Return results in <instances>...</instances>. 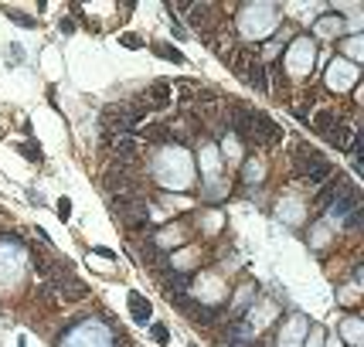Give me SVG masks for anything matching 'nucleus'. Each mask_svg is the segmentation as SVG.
Returning <instances> with one entry per match:
<instances>
[{
    "mask_svg": "<svg viewBox=\"0 0 364 347\" xmlns=\"http://www.w3.org/2000/svg\"><path fill=\"white\" fill-rule=\"evenodd\" d=\"M157 177L160 184H167V188H188L191 184V157L181 150V146H171V150H164L157 157Z\"/></svg>",
    "mask_w": 364,
    "mask_h": 347,
    "instance_id": "obj_1",
    "label": "nucleus"
},
{
    "mask_svg": "<svg viewBox=\"0 0 364 347\" xmlns=\"http://www.w3.org/2000/svg\"><path fill=\"white\" fill-rule=\"evenodd\" d=\"M276 17H279V11L272 4L245 7L242 11V31H245V38H266V34L276 31Z\"/></svg>",
    "mask_w": 364,
    "mask_h": 347,
    "instance_id": "obj_2",
    "label": "nucleus"
},
{
    "mask_svg": "<svg viewBox=\"0 0 364 347\" xmlns=\"http://www.w3.org/2000/svg\"><path fill=\"white\" fill-rule=\"evenodd\" d=\"M109 205H112L116 215H123L127 221H143L146 215H150V201H146V194H140V191L119 194V198H112Z\"/></svg>",
    "mask_w": 364,
    "mask_h": 347,
    "instance_id": "obj_3",
    "label": "nucleus"
},
{
    "mask_svg": "<svg viewBox=\"0 0 364 347\" xmlns=\"http://www.w3.org/2000/svg\"><path fill=\"white\" fill-rule=\"evenodd\" d=\"M62 347H109V331L102 324H82L79 331L68 333Z\"/></svg>",
    "mask_w": 364,
    "mask_h": 347,
    "instance_id": "obj_4",
    "label": "nucleus"
},
{
    "mask_svg": "<svg viewBox=\"0 0 364 347\" xmlns=\"http://www.w3.org/2000/svg\"><path fill=\"white\" fill-rule=\"evenodd\" d=\"M24 272V252L17 249V245H7V242H0V283L11 286L17 283V276Z\"/></svg>",
    "mask_w": 364,
    "mask_h": 347,
    "instance_id": "obj_5",
    "label": "nucleus"
},
{
    "mask_svg": "<svg viewBox=\"0 0 364 347\" xmlns=\"http://www.w3.org/2000/svg\"><path fill=\"white\" fill-rule=\"evenodd\" d=\"M286 58H289V72H293V75H306V72L314 68V45H310L306 38H296Z\"/></svg>",
    "mask_w": 364,
    "mask_h": 347,
    "instance_id": "obj_6",
    "label": "nucleus"
},
{
    "mask_svg": "<svg viewBox=\"0 0 364 347\" xmlns=\"http://www.w3.org/2000/svg\"><path fill=\"white\" fill-rule=\"evenodd\" d=\"M354 79H358V65H354V62L337 58V62H331V68H327V85H331V89H337V92L350 89V85H354Z\"/></svg>",
    "mask_w": 364,
    "mask_h": 347,
    "instance_id": "obj_7",
    "label": "nucleus"
},
{
    "mask_svg": "<svg viewBox=\"0 0 364 347\" xmlns=\"http://www.w3.org/2000/svg\"><path fill=\"white\" fill-rule=\"evenodd\" d=\"M310 331V324H306V316H293L289 324L283 327V337H279V347H300L303 337Z\"/></svg>",
    "mask_w": 364,
    "mask_h": 347,
    "instance_id": "obj_8",
    "label": "nucleus"
},
{
    "mask_svg": "<svg viewBox=\"0 0 364 347\" xmlns=\"http://www.w3.org/2000/svg\"><path fill=\"white\" fill-rule=\"evenodd\" d=\"M337 123H341L337 110H320L317 116H314V129H317V133H323V137H327V133H331Z\"/></svg>",
    "mask_w": 364,
    "mask_h": 347,
    "instance_id": "obj_9",
    "label": "nucleus"
},
{
    "mask_svg": "<svg viewBox=\"0 0 364 347\" xmlns=\"http://www.w3.org/2000/svg\"><path fill=\"white\" fill-rule=\"evenodd\" d=\"M344 31V21L337 14H327V17H320L317 21V34H323V38H331V34H341Z\"/></svg>",
    "mask_w": 364,
    "mask_h": 347,
    "instance_id": "obj_10",
    "label": "nucleus"
},
{
    "mask_svg": "<svg viewBox=\"0 0 364 347\" xmlns=\"http://www.w3.org/2000/svg\"><path fill=\"white\" fill-rule=\"evenodd\" d=\"M129 310L136 316V324H146V320H150V303L143 300L140 293H129Z\"/></svg>",
    "mask_w": 364,
    "mask_h": 347,
    "instance_id": "obj_11",
    "label": "nucleus"
},
{
    "mask_svg": "<svg viewBox=\"0 0 364 347\" xmlns=\"http://www.w3.org/2000/svg\"><path fill=\"white\" fill-rule=\"evenodd\" d=\"M245 79L252 82L255 89H262V92L269 89V79H266V68H262V65H259V62H252V65H249V72H245Z\"/></svg>",
    "mask_w": 364,
    "mask_h": 347,
    "instance_id": "obj_12",
    "label": "nucleus"
},
{
    "mask_svg": "<svg viewBox=\"0 0 364 347\" xmlns=\"http://www.w3.org/2000/svg\"><path fill=\"white\" fill-rule=\"evenodd\" d=\"M201 167H205L208 177H218V150H215V146H205V150H201Z\"/></svg>",
    "mask_w": 364,
    "mask_h": 347,
    "instance_id": "obj_13",
    "label": "nucleus"
},
{
    "mask_svg": "<svg viewBox=\"0 0 364 347\" xmlns=\"http://www.w3.org/2000/svg\"><path fill=\"white\" fill-rule=\"evenodd\" d=\"M341 333H344V341H350V344H361V324L358 320H348L341 327Z\"/></svg>",
    "mask_w": 364,
    "mask_h": 347,
    "instance_id": "obj_14",
    "label": "nucleus"
},
{
    "mask_svg": "<svg viewBox=\"0 0 364 347\" xmlns=\"http://www.w3.org/2000/svg\"><path fill=\"white\" fill-rule=\"evenodd\" d=\"M154 51L164 55V58H171V62H184V55H181L177 48H171V45H154Z\"/></svg>",
    "mask_w": 364,
    "mask_h": 347,
    "instance_id": "obj_15",
    "label": "nucleus"
},
{
    "mask_svg": "<svg viewBox=\"0 0 364 347\" xmlns=\"http://www.w3.org/2000/svg\"><path fill=\"white\" fill-rule=\"evenodd\" d=\"M259 177H262V164H259V160H249V164H245V181H259Z\"/></svg>",
    "mask_w": 364,
    "mask_h": 347,
    "instance_id": "obj_16",
    "label": "nucleus"
},
{
    "mask_svg": "<svg viewBox=\"0 0 364 347\" xmlns=\"http://www.w3.org/2000/svg\"><path fill=\"white\" fill-rule=\"evenodd\" d=\"M154 341H157V344H167V341H171V333H167L164 324H154Z\"/></svg>",
    "mask_w": 364,
    "mask_h": 347,
    "instance_id": "obj_17",
    "label": "nucleus"
},
{
    "mask_svg": "<svg viewBox=\"0 0 364 347\" xmlns=\"http://www.w3.org/2000/svg\"><path fill=\"white\" fill-rule=\"evenodd\" d=\"M361 48H364L361 38H350V41H348V55H350V58H361Z\"/></svg>",
    "mask_w": 364,
    "mask_h": 347,
    "instance_id": "obj_18",
    "label": "nucleus"
},
{
    "mask_svg": "<svg viewBox=\"0 0 364 347\" xmlns=\"http://www.w3.org/2000/svg\"><path fill=\"white\" fill-rule=\"evenodd\" d=\"M7 62H24V58H21V48H17V45H11V48H7Z\"/></svg>",
    "mask_w": 364,
    "mask_h": 347,
    "instance_id": "obj_19",
    "label": "nucleus"
},
{
    "mask_svg": "<svg viewBox=\"0 0 364 347\" xmlns=\"http://www.w3.org/2000/svg\"><path fill=\"white\" fill-rule=\"evenodd\" d=\"M323 344V333L320 331H310V341H306V347H320Z\"/></svg>",
    "mask_w": 364,
    "mask_h": 347,
    "instance_id": "obj_20",
    "label": "nucleus"
},
{
    "mask_svg": "<svg viewBox=\"0 0 364 347\" xmlns=\"http://www.w3.org/2000/svg\"><path fill=\"white\" fill-rule=\"evenodd\" d=\"M58 215H62V218H68V215H72V205H68V198H62V201H58Z\"/></svg>",
    "mask_w": 364,
    "mask_h": 347,
    "instance_id": "obj_21",
    "label": "nucleus"
},
{
    "mask_svg": "<svg viewBox=\"0 0 364 347\" xmlns=\"http://www.w3.org/2000/svg\"><path fill=\"white\" fill-rule=\"evenodd\" d=\"M58 28H62L65 34H72V31H75V21H68V17H62V24H58Z\"/></svg>",
    "mask_w": 364,
    "mask_h": 347,
    "instance_id": "obj_22",
    "label": "nucleus"
},
{
    "mask_svg": "<svg viewBox=\"0 0 364 347\" xmlns=\"http://www.w3.org/2000/svg\"><path fill=\"white\" fill-rule=\"evenodd\" d=\"M123 45H127V48H140V38H136V34H127V38H123Z\"/></svg>",
    "mask_w": 364,
    "mask_h": 347,
    "instance_id": "obj_23",
    "label": "nucleus"
},
{
    "mask_svg": "<svg viewBox=\"0 0 364 347\" xmlns=\"http://www.w3.org/2000/svg\"><path fill=\"white\" fill-rule=\"evenodd\" d=\"M327 347H344V344H341L337 337H331V341H327Z\"/></svg>",
    "mask_w": 364,
    "mask_h": 347,
    "instance_id": "obj_24",
    "label": "nucleus"
}]
</instances>
